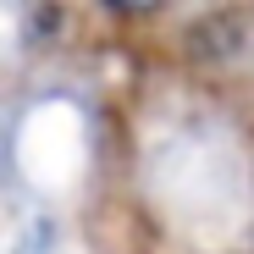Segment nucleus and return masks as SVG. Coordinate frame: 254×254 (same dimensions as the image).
Returning a JSON list of instances; mask_svg holds the SVG:
<instances>
[{
    "label": "nucleus",
    "instance_id": "obj_1",
    "mask_svg": "<svg viewBox=\"0 0 254 254\" xmlns=\"http://www.w3.org/2000/svg\"><path fill=\"white\" fill-rule=\"evenodd\" d=\"M105 6H111V11H149L155 0H105Z\"/></svg>",
    "mask_w": 254,
    "mask_h": 254
}]
</instances>
